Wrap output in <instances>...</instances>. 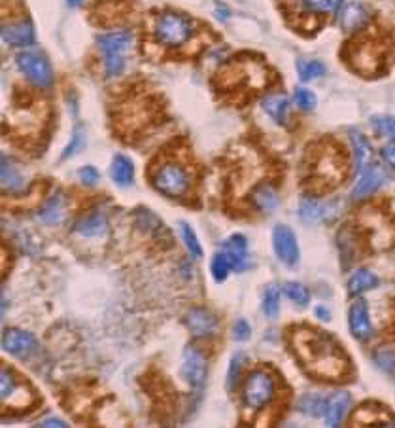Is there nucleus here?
<instances>
[{
    "instance_id": "obj_1",
    "label": "nucleus",
    "mask_w": 395,
    "mask_h": 428,
    "mask_svg": "<svg viewBox=\"0 0 395 428\" xmlns=\"http://www.w3.org/2000/svg\"><path fill=\"white\" fill-rule=\"evenodd\" d=\"M295 355L314 377L335 381L346 372V357L330 334L314 330H297L293 335Z\"/></svg>"
},
{
    "instance_id": "obj_2",
    "label": "nucleus",
    "mask_w": 395,
    "mask_h": 428,
    "mask_svg": "<svg viewBox=\"0 0 395 428\" xmlns=\"http://www.w3.org/2000/svg\"><path fill=\"white\" fill-rule=\"evenodd\" d=\"M276 383L275 377L265 372V370H256L248 375L242 387V402L248 409L259 412L275 400Z\"/></svg>"
},
{
    "instance_id": "obj_3",
    "label": "nucleus",
    "mask_w": 395,
    "mask_h": 428,
    "mask_svg": "<svg viewBox=\"0 0 395 428\" xmlns=\"http://www.w3.org/2000/svg\"><path fill=\"white\" fill-rule=\"evenodd\" d=\"M193 23L189 17L174 14V11H167L159 16L155 23V39L163 46L169 48H178L189 42L193 36Z\"/></svg>"
},
{
    "instance_id": "obj_4",
    "label": "nucleus",
    "mask_w": 395,
    "mask_h": 428,
    "mask_svg": "<svg viewBox=\"0 0 395 428\" xmlns=\"http://www.w3.org/2000/svg\"><path fill=\"white\" fill-rule=\"evenodd\" d=\"M132 44V34L129 31L108 33L99 36V48L105 55V68L108 76H117L125 68V54Z\"/></svg>"
},
{
    "instance_id": "obj_5",
    "label": "nucleus",
    "mask_w": 395,
    "mask_h": 428,
    "mask_svg": "<svg viewBox=\"0 0 395 428\" xmlns=\"http://www.w3.org/2000/svg\"><path fill=\"white\" fill-rule=\"evenodd\" d=\"M154 186L161 193L170 195V198H181V195H186L189 186H191V176L184 165L165 163L161 165L155 173Z\"/></svg>"
},
{
    "instance_id": "obj_6",
    "label": "nucleus",
    "mask_w": 395,
    "mask_h": 428,
    "mask_svg": "<svg viewBox=\"0 0 395 428\" xmlns=\"http://www.w3.org/2000/svg\"><path fill=\"white\" fill-rule=\"evenodd\" d=\"M0 400L2 406L10 409H25L34 402V392L17 379L10 368H2L0 372Z\"/></svg>"
},
{
    "instance_id": "obj_7",
    "label": "nucleus",
    "mask_w": 395,
    "mask_h": 428,
    "mask_svg": "<svg viewBox=\"0 0 395 428\" xmlns=\"http://www.w3.org/2000/svg\"><path fill=\"white\" fill-rule=\"evenodd\" d=\"M17 66L38 88H50L53 83L51 68L42 55L33 54V51H23V54L17 55Z\"/></svg>"
},
{
    "instance_id": "obj_8",
    "label": "nucleus",
    "mask_w": 395,
    "mask_h": 428,
    "mask_svg": "<svg viewBox=\"0 0 395 428\" xmlns=\"http://www.w3.org/2000/svg\"><path fill=\"white\" fill-rule=\"evenodd\" d=\"M273 247L282 264L288 268H295L299 264L301 253H299V245H297L295 233L291 231V228L284 224H278L273 230Z\"/></svg>"
},
{
    "instance_id": "obj_9",
    "label": "nucleus",
    "mask_w": 395,
    "mask_h": 428,
    "mask_svg": "<svg viewBox=\"0 0 395 428\" xmlns=\"http://www.w3.org/2000/svg\"><path fill=\"white\" fill-rule=\"evenodd\" d=\"M206 372H209V364H206L204 352L199 351L197 347L187 345L184 351V368H181V374L187 379V383L195 389L203 387Z\"/></svg>"
},
{
    "instance_id": "obj_10",
    "label": "nucleus",
    "mask_w": 395,
    "mask_h": 428,
    "mask_svg": "<svg viewBox=\"0 0 395 428\" xmlns=\"http://www.w3.org/2000/svg\"><path fill=\"white\" fill-rule=\"evenodd\" d=\"M386 180V173L380 165H369L365 167L359 176V180L356 182V186L352 190V199L354 201H359V199H365L369 195H373L376 190H379Z\"/></svg>"
},
{
    "instance_id": "obj_11",
    "label": "nucleus",
    "mask_w": 395,
    "mask_h": 428,
    "mask_svg": "<svg viewBox=\"0 0 395 428\" xmlns=\"http://www.w3.org/2000/svg\"><path fill=\"white\" fill-rule=\"evenodd\" d=\"M348 324H350L352 335L357 341H369L373 337V324H371V317H369V307L363 300L352 303L350 313H348Z\"/></svg>"
},
{
    "instance_id": "obj_12",
    "label": "nucleus",
    "mask_w": 395,
    "mask_h": 428,
    "mask_svg": "<svg viewBox=\"0 0 395 428\" xmlns=\"http://www.w3.org/2000/svg\"><path fill=\"white\" fill-rule=\"evenodd\" d=\"M314 176L324 184H339L342 178L344 167L342 161L339 160V156L335 152H324L318 156V160L314 161Z\"/></svg>"
},
{
    "instance_id": "obj_13",
    "label": "nucleus",
    "mask_w": 395,
    "mask_h": 428,
    "mask_svg": "<svg viewBox=\"0 0 395 428\" xmlns=\"http://www.w3.org/2000/svg\"><path fill=\"white\" fill-rule=\"evenodd\" d=\"M2 349L14 357L23 358L36 349V340L33 334L23 332V330H8L2 337Z\"/></svg>"
},
{
    "instance_id": "obj_14",
    "label": "nucleus",
    "mask_w": 395,
    "mask_h": 428,
    "mask_svg": "<svg viewBox=\"0 0 395 428\" xmlns=\"http://www.w3.org/2000/svg\"><path fill=\"white\" fill-rule=\"evenodd\" d=\"M350 404H352V398L348 392H344V390L335 392V394L331 396L330 400H327V404H325V412H324L325 424L331 428L340 427V423L344 421L346 413H348V409H350Z\"/></svg>"
},
{
    "instance_id": "obj_15",
    "label": "nucleus",
    "mask_w": 395,
    "mask_h": 428,
    "mask_svg": "<svg viewBox=\"0 0 395 428\" xmlns=\"http://www.w3.org/2000/svg\"><path fill=\"white\" fill-rule=\"evenodd\" d=\"M221 253L226 254L229 260L231 268L236 271L246 269L248 265V241L246 237L242 235H233L227 241H223L221 245Z\"/></svg>"
},
{
    "instance_id": "obj_16",
    "label": "nucleus",
    "mask_w": 395,
    "mask_h": 428,
    "mask_svg": "<svg viewBox=\"0 0 395 428\" xmlns=\"http://www.w3.org/2000/svg\"><path fill=\"white\" fill-rule=\"evenodd\" d=\"M186 324L193 335H212L218 330V320L206 309H193L186 317Z\"/></svg>"
},
{
    "instance_id": "obj_17",
    "label": "nucleus",
    "mask_w": 395,
    "mask_h": 428,
    "mask_svg": "<svg viewBox=\"0 0 395 428\" xmlns=\"http://www.w3.org/2000/svg\"><path fill=\"white\" fill-rule=\"evenodd\" d=\"M340 27L344 29L346 33H354L359 31L369 23V11L365 10V6L357 4V2H350L340 10L339 16Z\"/></svg>"
},
{
    "instance_id": "obj_18",
    "label": "nucleus",
    "mask_w": 395,
    "mask_h": 428,
    "mask_svg": "<svg viewBox=\"0 0 395 428\" xmlns=\"http://www.w3.org/2000/svg\"><path fill=\"white\" fill-rule=\"evenodd\" d=\"M2 40L10 46H28L34 42V29L28 21H17L2 27Z\"/></svg>"
},
{
    "instance_id": "obj_19",
    "label": "nucleus",
    "mask_w": 395,
    "mask_h": 428,
    "mask_svg": "<svg viewBox=\"0 0 395 428\" xmlns=\"http://www.w3.org/2000/svg\"><path fill=\"white\" fill-rule=\"evenodd\" d=\"M110 173L112 180L121 188H129L135 180V167H132V161L125 156H115Z\"/></svg>"
},
{
    "instance_id": "obj_20",
    "label": "nucleus",
    "mask_w": 395,
    "mask_h": 428,
    "mask_svg": "<svg viewBox=\"0 0 395 428\" xmlns=\"http://www.w3.org/2000/svg\"><path fill=\"white\" fill-rule=\"evenodd\" d=\"M376 286H379V277L369 269H357L348 280V292L352 296H359L363 292L373 290Z\"/></svg>"
},
{
    "instance_id": "obj_21",
    "label": "nucleus",
    "mask_w": 395,
    "mask_h": 428,
    "mask_svg": "<svg viewBox=\"0 0 395 428\" xmlns=\"http://www.w3.org/2000/svg\"><path fill=\"white\" fill-rule=\"evenodd\" d=\"M252 201L256 205V209L263 210V213H270V210H275L280 203V199H278V193L270 184H261L253 190L252 193Z\"/></svg>"
},
{
    "instance_id": "obj_22",
    "label": "nucleus",
    "mask_w": 395,
    "mask_h": 428,
    "mask_svg": "<svg viewBox=\"0 0 395 428\" xmlns=\"http://www.w3.org/2000/svg\"><path fill=\"white\" fill-rule=\"evenodd\" d=\"M261 106L276 123H285L288 112H290V101L285 99L284 95H267Z\"/></svg>"
},
{
    "instance_id": "obj_23",
    "label": "nucleus",
    "mask_w": 395,
    "mask_h": 428,
    "mask_svg": "<svg viewBox=\"0 0 395 428\" xmlns=\"http://www.w3.org/2000/svg\"><path fill=\"white\" fill-rule=\"evenodd\" d=\"M63 213H65V199L60 193H56L53 198H50L46 201V205L40 209L38 218L44 222V224L56 225L59 224L60 218H63Z\"/></svg>"
},
{
    "instance_id": "obj_24",
    "label": "nucleus",
    "mask_w": 395,
    "mask_h": 428,
    "mask_svg": "<svg viewBox=\"0 0 395 428\" xmlns=\"http://www.w3.org/2000/svg\"><path fill=\"white\" fill-rule=\"evenodd\" d=\"M76 231L82 237H100L106 231L105 214L100 213L89 214L88 218H83L78 222Z\"/></svg>"
},
{
    "instance_id": "obj_25",
    "label": "nucleus",
    "mask_w": 395,
    "mask_h": 428,
    "mask_svg": "<svg viewBox=\"0 0 395 428\" xmlns=\"http://www.w3.org/2000/svg\"><path fill=\"white\" fill-rule=\"evenodd\" d=\"M352 146H354V156H356V165L357 169L363 170L369 165L371 158H373V148H371V143L367 141V137H363L362 133L354 131L350 135Z\"/></svg>"
},
{
    "instance_id": "obj_26",
    "label": "nucleus",
    "mask_w": 395,
    "mask_h": 428,
    "mask_svg": "<svg viewBox=\"0 0 395 428\" xmlns=\"http://www.w3.org/2000/svg\"><path fill=\"white\" fill-rule=\"evenodd\" d=\"M327 210H330V207L322 203V201L305 199L301 203V207H299V216H301L302 222L314 224V222H320L322 218H325V216H327Z\"/></svg>"
},
{
    "instance_id": "obj_27",
    "label": "nucleus",
    "mask_w": 395,
    "mask_h": 428,
    "mask_svg": "<svg viewBox=\"0 0 395 428\" xmlns=\"http://www.w3.org/2000/svg\"><path fill=\"white\" fill-rule=\"evenodd\" d=\"M284 294L290 297L291 302L297 303L299 307H307L308 303H310V292H308L307 286L301 285V282H297V280L285 282Z\"/></svg>"
},
{
    "instance_id": "obj_28",
    "label": "nucleus",
    "mask_w": 395,
    "mask_h": 428,
    "mask_svg": "<svg viewBox=\"0 0 395 428\" xmlns=\"http://www.w3.org/2000/svg\"><path fill=\"white\" fill-rule=\"evenodd\" d=\"M325 404H327V400H324L322 396L307 394L302 396L301 402H299V409L308 417H318L325 412Z\"/></svg>"
},
{
    "instance_id": "obj_29",
    "label": "nucleus",
    "mask_w": 395,
    "mask_h": 428,
    "mask_svg": "<svg viewBox=\"0 0 395 428\" xmlns=\"http://www.w3.org/2000/svg\"><path fill=\"white\" fill-rule=\"evenodd\" d=\"M297 72H299L302 82H310V80L324 76L325 65L322 61H299L297 63Z\"/></svg>"
},
{
    "instance_id": "obj_30",
    "label": "nucleus",
    "mask_w": 395,
    "mask_h": 428,
    "mask_svg": "<svg viewBox=\"0 0 395 428\" xmlns=\"http://www.w3.org/2000/svg\"><path fill=\"white\" fill-rule=\"evenodd\" d=\"M278 311H280V290H278V286L273 285L263 294V313L269 319H276Z\"/></svg>"
},
{
    "instance_id": "obj_31",
    "label": "nucleus",
    "mask_w": 395,
    "mask_h": 428,
    "mask_svg": "<svg viewBox=\"0 0 395 428\" xmlns=\"http://www.w3.org/2000/svg\"><path fill=\"white\" fill-rule=\"evenodd\" d=\"M374 364L379 366L386 375H390L395 381V351L390 349H379V351L373 355Z\"/></svg>"
},
{
    "instance_id": "obj_32",
    "label": "nucleus",
    "mask_w": 395,
    "mask_h": 428,
    "mask_svg": "<svg viewBox=\"0 0 395 428\" xmlns=\"http://www.w3.org/2000/svg\"><path fill=\"white\" fill-rule=\"evenodd\" d=\"M371 126L382 137L395 141V116H374L371 118Z\"/></svg>"
},
{
    "instance_id": "obj_33",
    "label": "nucleus",
    "mask_w": 395,
    "mask_h": 428,
    "mask_svg": "<svg viewBox=\"0 0 395 428\" xmlns=\"http://www.w3.org/2000/svg\"><path fill=\"white\" fill-rule=\"evenodd\" d=\"M180 233L184 243H186V248L191 253L193 258H201V256H203V247H201V243H199L195 231L191 230V225L180 224Z\"/></svg>"
},
{
    "instance_id": "obj_34",
    "label": "nucleus",
    "mask_w": 395,
    "mask_h": 428,
    "mask_svg": "<svg viewBox=\"0 0 395 428\" xmlns=\"http://www.w3.org/2000/svg\"><path fill=\"white\" fill-rule=\"evenodd\" d=\"M2 186L6 190H21L23 188L21 176L14 173V167L10 165L8 158H2Z\"/></svg>"
},
{
    "instance_id": "obj_35",
    "label": "nucleus",
    "mask_w": 395,
    "mask_h": 428,
    "mask_svg": "<svg viewBox=\"0 0 395 428\" xmlns=\"http://www.w3.org/2000/svg\"><path fill=\"white\" fill-rule=\"evenodd\" d=\"M342 0H301V6L308 11H316V14H327V11H335L340 6Z\"/></svg>"
},
{
    "instance_id": "obj_36",
    "label": "nucleus",
    "mask_w": 395,
    "mask_h": 428,
    "mask_svg": "<svg viewBox=\"0 0 395 428\" xmlns=\"http://www.w3.org/2000/svg\"><path fill=\"white\" fill-rule=\"evenodd\" d=\"M210 269H212V277H214V280L221 282V280H226V277L229 275V271L233 268H231L229 260H227L226 254L220 253L214 256L212 264H210Z\"/></svg>"
},
{
    "instance_id": "obj_37",
    "label": "nucleus",
    "mask_w": 395,
    "mask_h": 428,
    "mask_svg": "<svg viewBox=\"0 0 395 428\" xmlns=\"http://www.w3.org/2000/svg\"><path fill=\"white\" fill-rule=\"evenodd\" d=\"M242 364H244V357H242L241 352H236L235 357L231 358L229 370H227V389L229 390H235L236 383H238V379H241Z\"/></svg>"
},
{
    "instance_id": "obj_38",
    "label": "nucleus",
    "mask_w": 395,
    "mask_h": 428,
    "mask_svg": "<svg viewBox=\"0 0 395 428\" xmlns=\"http://www.w3.org/2000/svg\"><path fill=\"white\" fill-rule=\"evenodd\" d=\"M293 99H295V105L301 110H312L314 106H316V103H318V101H316V95L307 88L295 89V97H293Z\"/></svg>"
},
{
    "instance_id": "obj_39",
    "label": "nucleus",
    "mask_w": 395,
    "mask_h": 428,
    "mask_svg": "<svg viewBox=\"0 0 395 428\" xmlns=\"http://www.w3.org/2000/svg\"><path fill=\"white\" fill-rule=\"evenodd\" d=\"M233 334H235L236 341H246L250 340V334H252V328H250V324L246 322L244 319L236 320L235 328H233Z\"/></svg>"
},
{
    "instance_id": "obj_40",
    "label": "nucleus",
    "mask_w": 395,
    "mask_h": 428,
    "mask_svg": "<svg viewBox=\"0 0 395 428\" xmlns=\"http://www.w3.org/2000/svg\"><path fill=\"white\" fill-rule=\"evenodd\" d=\"M80 178H82L88 186H95L97 182H99V170L95 169V167H91V165H85L82 170H80Z\"/></svg>"
},
{
    "instance_id": "obj_41",
    "label": "nucleus",
    "mask_w": 395,
    "mask_h": 428,
    "mask_svg": "<svg viewBox=\"0 0 395 428\" xmlns=\"http://www.w3.org/2000/svg\"><path fill=\"white\" fill-rule=\"evenodd\" d=\"M382 160L386 161V165H390L395 169V143L386 144L384 148H382Z\"/></svg>"
},
{
    "instance_id": "obj_42",
    "label": "nucleus",
    "mask_w": 395,
    "mask_h": 428,
    "mask_svg": "<svg viewBox=\"0 0 395 428\" xmlns=\"http://www.w3.org/2000/svg\"><path fill=\"white\" fill-rule=\"evenodd\" d=\"M82 144H83V137L82 135H74V141H72V144L68 146V148L65 150V154H63V158H70L72 154H76V150L82 148Z\"/></svg>"
},
{
    "instance_id": "obj_43",
    "label": "nucleus",
    "mask_w": 395,
    "mask_h": 428,
    "mask_svg": "<svg viewBox=\"0 0 395 428\" xmlns=\"http://www.w3.org/2000/svg\"><path fill=\"white\" fill-rule=\"evenodd\" d=\"M38 427H42V428H48V427H51V428H63V427H68V424H66L65 421H60V419H57V417H48V419H44V421H40Z\"/></svg>"
},
{
    "instance_id": "obj_44",
    "label": "nucleus",
    "mask_w": 395,
    "mask_h": 428,
    "mask_svg": "<svg viewBox=\"0 0 395 428\" xmlns=\"http://www.w3.org/2000/svg\"><path fill=\"white\" fill-rule=\"evenodd\" d=\"M314 313H316V317H320L322 320H330L331 319V313L325 307H316V311H314Z\"/></svg>"
},
{
    "instance_id": "obj_45",
    "label": "nucleus",
    "mask_w": 395,
    "mask_h": 428,
    "mask_svg": "<svg viewBox=\"0 0 395 428\" xmlns=\"http://www.w3.org/2000/svg\"><path fill=\"white\" fill-rule=\"evenodd\" d=\"M68 4H70V6H78V4H82V0H68Z\"/></svg>"
}]
</instances>
